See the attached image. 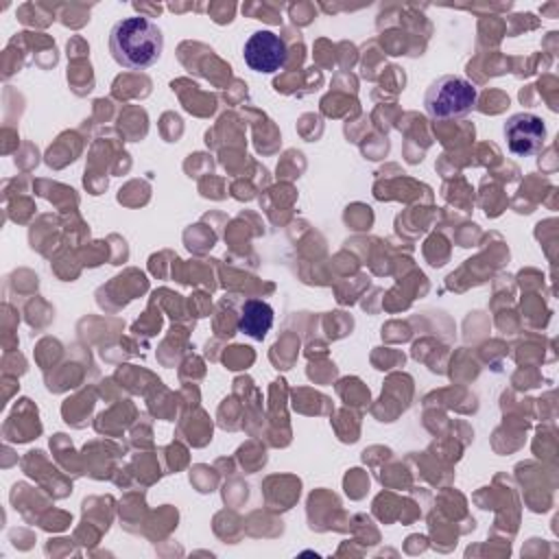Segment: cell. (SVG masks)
I'll return each mask as SVG.
<instances>
[{"label":"cell","mask_w":559,"mask_h":559,"mask_svg":"<svg viewBox=\"0 0 559 559\" xmlns=\"http://www.w3.org/2000/svg\"><path fill=\"white\" fill-rule=\"evenodd\" d=\"M478 87L461 74H443L435 79L424 94V109L432 120L463 118L474 111Z\"/></svg>","instance_id":"7a4b0ae2"},{"label":"cell","mask_w":559,"mask_h":559,"mask_svg":"<svg viewBox=\"0 0 559 559\" xmlns=\"http://www.w3.org/2000/svg\"><path fill=\"white\" fill-rule=\"evenodd\" d=\"M245 63L262 74H273L288 63V48L273 31H255L247 37L242 48Z\"/></svg>","instance_id":"3957f363"},{"label":"cell","mask_w":559,"mask_h":559,"mask_svg":"<svg viewBox=\"0 0 559 559\" xmlns=\"http://www.w3.org/2000/svg\"><path fill=\"white\" fill-rule=\"evenodd\" d=\"M162 28L142 15L122 17L109 31V52L114 61L129 70H146L162 57Z\"/></svg>","instance_id":"6da1fadb"},{"label":"cell","mask_w":559,"mask_h":559,"mask_svg":"<svg viewBox=\"0 0 559 559\" xmlns=\"http://www.w3.org/2000/svg\"><path fill=\"white\" fill-rule=\"evenodd\" d=\"M502 133L507 148L518 157H531L539 153L546 142V124L531 111H518L509 116Z\"/></svg>","instance_id":"277c9868"},{"label":"cell","mask_w":559,"mask_h":559,"mask_svg":"<svg viewBox=\"0 0 559 559\" xmlns=\"http://www.w3.org/2000/svg\"><path fill=\"white\" fill-rule=\"evenodd\" d=\"M273 325V308L262 299H247L240 308L238 332L262 341Z\"/></svg>","instance_id":"5b68a950"}]
</instances>
